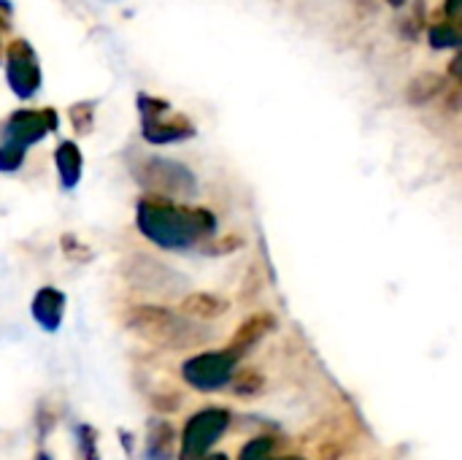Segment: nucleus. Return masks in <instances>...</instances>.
<instances>
[{
	"instance_id": "nucleus-5",
	"label": "nucleus",
	"mask_w": 462,
	"mask_h": 460,
	"mask_svg": "<svg viewBox=\"0 0 462 460\" xmlns=\"http://www.w3.org/2000/svg\"><path fill=\"white\" fill-rule=\"evenodd\" d=\"M236 363H238V358L230 350L203 352V355L189 358L181 366V377L189 388H195L200 393H214V390H222L225 385L233 382Z\"/></svg>"
},
{
	"instance_id": "nucleus-10",
	"label": "nucleus",
	"mask_w": 462,
	"mask_h": 460,
	"mask_svg": "<svg viewBox=\"0 0 462 460\" xmlns=\"http://www.w3.org/2000/svg\"><path fill=\"white\" fill-rule=\"evenodd\" d=\"M30 312L46 333H54L62 323V314H65V296L57 287H41L32 298Z\"/></svg>"
},
{
	"instance_id": "nucleus-2",
	"label": "nucleus",
	"mask_w": 462,
	"mask_h": 460,
	"mask_svg": "<svg viewBox=\"0 0 462 460\" xmlns=\"http://www.w3.org/2000/svg\"><path fill=\"white\" fill-rule=\"evenodd\" d=\"M125 325L138 339L162 350H192L211 339V331L192 323L189 317L173 314L165 306H152V304L133 306L125 317Z\"/></svg>"
},
{
	"instance_id": "nucleus-18",
	"label": "nucleus",
	"mask_w": 462,
	"mask_h": 460,
	"mask_svg": "<svg viewBox=\"0 0 462 460\" xmlns=\"http://www.w3.org/2000/svg\"><path fill=\"white\" fill-rule=\"evenodd\" d=\"M273 447H276V442H273V439H268V437L252 439V442L241 450L238 460H271V455H273Z\"/></svg>"
},
{
	"instance_id": "nucleus-15",
	"label": "nucleus",
	"mask_w": 462,
	"mask_h": 460,
	"mask_svg": "<svg viewBox=\"0 0 462 460\" xmlns=\"http://www.w3.org/2000/svg\"><path fill=\"white\" fill-rule=\"evenodd\" d=\"M173 447H176V434L168 423L162 420H152L149 423V434H146V460H171L173 458Z\"/></svg>"
},
{
	"instance_id": "nucleus-13",
	"label": "nucleus",
	"mask_w": 462,
	"mask_h": 460,
	"mask_svg": "<svg viewBox=\"0 0 462 460\" xmlns=\"http://www.w3.org/2000/svg\"><path fill=\"white\" fill-rule=\"evenodd\" d=\"M54 163H57V174L65 190H73L81 179V149L73 141H62L54 152Z\"/></svg>"
},
{
	"instance_id": "nucleus-25",
	"label": "nucleus",
	"mask_w": 462,
	"mask_h": 460,
	"mask_svg": "<svg viewBox=\"0 0 462 460\" xmlns=\"http://www.w3.org/2000/svg\"><path fill=\"white\" fill-rule=\"evenodd\" d=\"M460 14H462V0H447V16H449V22H452V24H457V22H460Z\"/></svg>"
},
{
	"instance_id": "nucleus-21",
	"label": "nucleus",
	"mask_w": 462,
	"mask_h": 460,
	"mask_svg": "<svg viewBox=\"0 0 462 460\" xmlns=\"http://www.w3.org/2000/svg\"><path fill=\"white\" fill-rule=\"evenodd\" d=\"M138 111L141 117H160L165 111H171V103L168 100H160V98H152V95H138Z\"/></svg>"
},
{
	"instance_id": "nucleus-6",
	"label": "nucleus",
	"mask_w": 462,
	"mask_h": 460,
	"mask_svg": "<svg viewBox=\"0 0 462 460\" xmlns=\"http://www.w3.org/2000/svg\"><path fill=\"white\" fill-rule=\"evenodd\" d=\"M227 426H230L227 409H203L195 418H189L181 437L179 460H200L203 455H208V450L225 437Z\"/></svg>"
},
{
	"instance_id": "nucleus-11",
	"label": "nucleus",
	"mask_w": 462,
	"mask_h": 460,
	"mask_svg": "<svg viewBox=\"0 0 462 460\" xmlns=\"http://www.w3.org/2000/svg\"><path fill=\"white\" fill-rule=\"evenodd\" d=\"M230 309V304L219 296H211V293H189L181 298L179 304V314L189 317V320H217L222 317L225 312Z\"/></svg>"
},
{
	"instance_id": "nucleus-19",
	"label": "nucleus",
	"mask_w": 462,
	"mask_h": 460,
	"mask_svg": "<svg viewBox=\"0 0 462 460\" xmlns=\"http://www.w3.org/2000/svg\"><path fill=\"white\" fill-rule=\"evenodd\" d=\"M76 439H79L81 460H97V434L89 426H79L76 428Z\"/></svg>"
},
{
	"instance_id": "nucleus-28",
	"label": "nucleus",
	"mask_w": 462,
	"mask_h": 460,
	"mask_svg": "<svg viewBox=\"0 0 462 460\" xmlns=\"http://www.w3.org/2000/svg\"><path fill=\"white\" fill-rule=\"evenodd\" d=\"M387 3H390L393 8H403V5H406V0H387Z\"/></svg>"
},
{
	"instance_id": "nucleus-14",
	"label": "nucleus",
	"mask_w": 462,
	"mask_h": 460,
	"mask_svg": "<svg viewBox=\"0 0 462 460\" xmlns=\"http://www.w3.org/2000/svg\"><path fill=\"white\" fill-rule=\"evenodd\" d=\"M444 87H447V79L441 73H433V70H425L420 76H414L406 87V100L411 106H425L430 100H436L439 95H444Z\"/></svg>"
},
{
	"instance_id": "nucleus-30",
	"label": "nucleus",
	"mask_w": 462,
	"mask_h": 460,
	"mask_svg": "<svg viewBox=\"0 0 462 460\" xmlns=\"http://www.w3.org/2000/svg\"><path fill=\"white\" fill-rule=\"evenodd\" d=\"M276 460H303V458H295V455H292V458H276Z\"/></svg>"
},
{
	"instance_id": "nucleus-8",
	"label": "nucleus",
	"mask_w": 462,
	"mask_h": 460,
	"mask_svg": "<svg viewBox=\"0 0 462 460\" xmlns=\"http://www.w3.org/2000/svg\"><path fill=\"white\" fill-rule=\"evenodd\" d=\"M54 127H57L54 108H19L8 117V122L3 127V144L27 149L30 144H38Z\"/></svg>"
},
{
	"instance_id": "nucleus-3",
	"label": "nucleus",
	"mask_w": 462,
	"mask_h": 460,
	"mask_svg": "<svg viewBox=\"0 0 462 460\" xmlns=\"http://www.w3.org/2000/svg\"><path fill=\"white\" fill-rule=\"evenodd\" d=\"M138 184L160 198H192L198 192L195 174L168 157H152L138 168Z\"/></svg>"
},
{
	"instance_id": "nucleus-9",
	"label": "nucleus",
	"mask_w": 462,
	"mask_h": 460,
	"mask_svg": "<svg viewBox=\"0 0 462 460\" xmlns=\"http://www.w3.org/2000/svg\"><path fill=\"white\" fill-rule=\"evenodd\" d=\"M141 119H143L141 130L149 144H176V141H187L195 136V125L181 114L168 117L165 111L160 117H141Z\"/></svg>"
},
{
	"instance_id": "nucleus-23",
	"label": "nucleus",
	"mask_w": 462,
	"mask_h": 460,
	"mask_svg": "<svg viewBox=\"0 0 462 460\" xmlns=\"http://www.w3.org/2000/svg\"><path fill=\"white\" fill-rule=\"evenodd\" d=\"M241 247H244V241H241L238 236H227V239L203 244V252H206V255H230V252H236V249H241Z\"/></svg>"
},
{
	"instance_id": "nucleus-22",
	"label": "nucleus",
	"mask_w": 462,
	"mask_h": 460,
	"mask_svg": "<svg viewBox=\"0 0 462 460\" xmlns=\"http://www.w3.org/2000/svg\"><path fill=\"white\" fill-rule=\"evenodd\" d=\"M62 252L73 260V263H87L92 258V252L76 239V236H62Z\"/></svg>"
},
{
	"instance_id": "nucleus-1",
	"label": "nucleus",
	"mask_w": 462,
	"mask_h": 460,
	"mask_svg": "<svg viewBox=\"0 0 462 460\" xmlns=\"http://www.w3.org/2000/svg\"><path fill=\"white\" fill-rule=\"evenodd\" d=\"M138 230L160 249H189L217 230V217L200 206H179L171 198L149 195L135 209Z\"/></svg>"
},
{
	"instance_id": "nucleus-27",
	"label": "nucleus",
	"mask_w": 462,
	"mask_h": 460,
	"mask_svg": "<svg viewBox=\"0 0 462 460\" xmlns=\"http://www.w3.org/2000/svg\"><path fill=\"white\" fill-rule=\"evenodd\" d=\"M200 460H227V455H222V453H214V455H203Z\"/></svg>"
},
{
	"instance_id": "nucleus-29",
	"label": "nucleus",
	"mask_w": 462,
	"mask_h": 460,
	"mask_svg": "<svg viewBox=\"0 0 462 460\" xmlns=\"http://www.w3.org/2000/svg\"><path fill=\"white\" fill-rule=\"evenodd\" d=\"M5 30H8V22H5V16H0V35H3Z\"/></svg>"
},
{
	"instance_id": "nucleus-7",
	"label": "nucleus",
	"mask_w": 462,
	"mask_h": 460,
	"mask_svg": "<svg viewBox=\"0 0 462 460\" xmlns=\"http://www.w3.org/2000/svg\"><path fill=\"white\" fill-rule=\"evenodd\" d=\"M5 81L14 89L16 98L27 100L41 87V68L35 60V52L27 41L16 38L5 49Z\"/></svg>"
},
{
	"instance_id": "nucleus-20",
	"label": "nucleus",
	"mask_w": 462,
	"mask_h": 460,
	"mask_svg": "<svg viewBox=\"0 0 462 460\" xmlns=\"http://www.w3.org/2000/svg\"><path fill=\"white\" fill-rule=\"evenodd\" d=\"M22 163H24V149L8 146V144H0V171H3V174L16 171Z\"/></svg>"
},
{
	"instance_id": "nucleus-16",
	"label": "nucleus",
	"mask_w": 462,
	"mask_h": 460,
	"mask_svg": "<svg viewBox=\"0 0 462 460\" xmlns=\"http://www.w3.org/2000/svg\"><path fill=\"white\" fill-rule=\"evenodd\" d=\"M428 38H430V46H433V49H457L462 43L460 30H457V24H452V22L433 24L430 33H428Z\"/></svg>"
},
{
	"instance_id": "nucleus-26",
	"label": "nucleus",
	"mask_w": 462,
	"mask_h": 460,
	"mask_svg": "<svg viewBox=\"0 0 462 460\" xmlns=\"http://www.w3.org/2000/svg\"><path fill=\"white\" fill-rule=\"evenodd\" d=\"M452 73H455V76H460V57H455V60H452Z\"/></svg>"
},
{
	"instance_id": "nucleus-4",
	"label": "nucleus",
	"mask_w": 462,
	"mask_h": 460,
	"mask_svg": "<svg viewBox=\"0 0 462 460\" xmlns=\"http://www.w3.org/2000/svg\"><path fill=\"white\" fill-rule=\"evenodd\" d=\"M122 277L133 287L146 290V293H160V296H176L187 287V279L179 271H173L171 266L143 252H135L122 260Z\"/></svg>"
},
{
	"instance_id": "nucleus-24",
	"label": "nucleus",
	"mask_w": 462,
	"mask_h": 460,
	"mask_svg": "<svg viewBox=\"0 0 462 460\" xmlns=\"http://www.w3.org/2000/svg\"><path fill=\"white\" fill-rule=\"evenodd\" d=\"M260 388H263V382H260L257 374H244V377H241V385L236 388V393H238V396H249V393H254V390H260Z\"/></svg>"
},
{
	"instance_id": "nucleus-17",
	"label": "nucleus",
	"mask_w": 462,
	"mask_h": 460,
	"mask_svg": "<svg viewBox=\"0 0 462 460\" xmlns=\"http://www.w3.org/2000/svg\"><path fill=\"white\" fill-rule=\"evenodd\" d=\"M70 125L79 136H87L95 125V103L92 100H79L70 106Z\"/></svg>"
},
{
	"instance_id": "nucleus-12",
	"label": "nucleus",
	"mask_w": 462,
	"mask_h": 460,
	"mask_svg": "<svg viewBox=\"0 0 462 460\" xmlns=\"http://www.w3.org/2000/svg\"><path fill=\"white\" fill-rule=\"evenodd\" d=\"M276 328V320H273V314H254V317H249L238 331H236V336H233V342H230V352L236 355V358H241V355H246L268 331H273Z\"/></svg>"
}]
</instances>
